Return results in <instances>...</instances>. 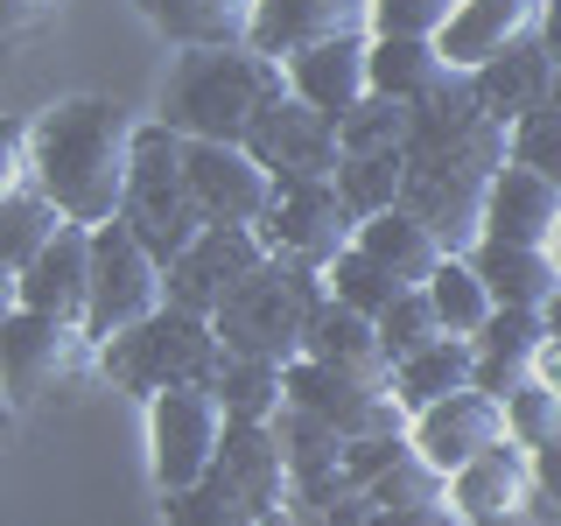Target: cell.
I'll list each match as a JSON object with an SVG mask.
<instances>
[{"instance_id": "ba28073f", "label": "cell", "mask_w": 561, "mask_h": 526, "mask_svg": "<svg viewBox=\"0 0 561 526\" xmlns=\"http://www.w3.org/2000/svg\"><path fill=\"white\" fill-rule=\"evenodd\" d=\"M92 338L84 323H64V316H43V309H14L0 323V386H8L14 408H43L78 386V373L92 365Z\"/></svg>"}, {"instance_id": "d6986e66", "label": "cell", "mask_w": 561, "mask_h": 526, "mask_svg": "<svg viewBox=\"0 0 561 526\" xmlns=\"http://www.w3.org/2000/svg\"><path fill=\"white\" fill-rule=\"evenodd\" d=\"M365 57H373V35H351V43H316L302 57H288L280 70H288L295 99H309L316 113H330V119H344L373 99V64Z\"/></svg>"}, {"instance_id": "8fae6325", "label": "cell", "mask_w": 561, "mask_h": 526, "mask_svg": "<svg viewBox=\"0 0 561 526\" xmlns=\"http://www.w3.org/2000/svg\"><path fill=\"white\" fill-rule=\"evenodd\" d=\"M245 148H253V162L274 175V183H337V119L316 113L309 99L280 92L267 113L253 119V134H245Z\"/></svg>"}, {"instance_id": "f35d334b", "label": "cell", "mask_w": 561, "mask_h": 526, "mask_svg": "<svg viewBox=\"0 0 561 526\" xmlns=\"http://www.w3.org/2000/svg\"><path fill=\"white\" fill-rule=\"evenodd\" d=\"M379 338H386V351H393V365H400V358H414V351H428L435 338H449V330H443V316H435L428 288H400L393 302H386V316H379Z\"/></svg>"}, {"instance_id": "b9f144b4", "label": "cell", "mask_w": 561, "mask_h": 526, "mask_svg": "<svg viewBox=\"0 0 561 526\" xmlns=\"http://www.w3.org/2000/svg\"><path fill=\"white\" fill-rule=\"evenodd\" d=\"M456 0H373V35H443Z\"/></svg>"}, {"instance_id": "6da1fadb", "label": "cell", "mask_w": 561, "mask_h": 526, "mask_svg": "<svg viewBox=\"0 0 561 526\" xmlns=\"http://www.w3.org/2000/svg\"><path fill=\"white\" fill-rule=\"evenodd\" d=\"M513 162V127L484 113V99L470 92V78L456 70L435 99L414 105L408 148H400V204L421 225H435V239L449 253H470L484 232V197L491 175Z\"/></svg>"}, {"instance_id": "4fadbf2b", "label": "cell", "mask_w": 561, "mask_h": 526, "mask_svg": "<svg viewBox=\"0 0 561 526\" xmlns=\"http://www.w3.org/2000/svg\"><path fill=\"white\" fill-rule=\"evenodd\" d=\"M351 232H358V218H351V204L337 197V183H274V204H267V218H260L267 253L309 260V267H330L351 245Z\"/></svg>"}, {"instance_id": "277c9868", "label": "cell", "mask_w": 561, "mask_h": 526, "mask_svg": "<svg viewBox=\"0 0 561 526\" xmlns=\"http://www.w3.org/2000/svg\"><path fill=\"white\" fill-rule=\"evenodd\" d=\"M323 302H330L323 267L267 253L232 295H225V309L210 316V323H218V344L232 351V358H267V365L288 373V365L309 351V323H316Z\"/></svg>"}, {"instance_id": "db71d44e", "label": "cell", "mask_w": 561, "mask_h": 526, "mask_svg": "<svg viewBox=\"0 0 561 526\" xmlns=\"http://www.w3.org/2000/svg\"><path fill=\"white\" fill-rule=\"evenodd\" d=\"M554 386H561V379H554Z\"/></svg>"}, {"instance_id": "74e56055", "label": "cell", "mask_w": 561, "mask_h": 526, "mask_svg": "<svg viewBox=\"0 0 561 526\" xmlns=\"http://www.w3.org/2000/svg\"><path fill=\"white\" fill-rule=\"evenodd\" d=\"M408 127H414V105L365 99L358 113L337 119V148L344 155H386V148H408Z\"/></svg>"}, {"instance_id": "f5cc1de1", "label": "cell", "mask_w": 561, "mask_h": 526, "mask_svg": "<svg viewBox=\"0 0 561 526\" xmlns=\"http://www.w3.org/2000/svg\"><path fill=\"white\" fill-rule=\"evenodd\" d=\"M260 526H288V519H280V513H267V519H260Z\"/></svg>"}, {"instance_id": "f1b7e54d", "label": "cell", "mask_w": 561, "mask_h": 526, "mask_svg": "<svg viewBox=\"0 0 561 526\" xmlns=\"http://www.w3.org/2000/svg\"><path fill=\"white\" fill-rule=\"evenodd\" d=\"M470 373H478V344L470 338H435L428 351H414V358L393 365V393H400L408 414H421V408H435V400L463 393Z\"/></svg>"}, {"instance_id": "681fc988", "label": "cell", "mask_w": 561, "mask_h": 526, "mask_svg": "<svg viewBox=\"0 0 561 526\" xmlns=\"http://www.w3.org/2000/svg\"><path fill=\"white\" fill-rule=\"evenodd\" d=\"M8 421H14V400H8V386H0V435H8Z\"/></svg>"}, {"instance_id": "bcb514c9", "label": "cell", "mask_w": 561, "mask_h": 526, "mask_svg": "<svg viewBox=\"0 0 561 526\" xmlns=\"http://www.w3.org/2000/svg\"><path fill=\"white\" fill-rule=\"evenodd\" d=\"M534 491L548 505H561V435H548V443L534 449Z\"/></svg>"}, {"instance_id": "44dd1931", "label": "cell", "mask_w": 561, "mask_h": 526, "mask_svg": "<svg viewBox=\"0 0 561 526\" xmlns=\"http://www.w3.org/2000/svg\"><path fill=\"white\" fill-rule=\"evenodd\" d=\"M554 225H561V190H554L540 169L505 162L499 175H491L484 232H478V239H499V245H548Z\"/></svg>"}, {"instance_id": "484cf974", "label": "cell", "mask_w": 561, "mask_h": 526, "mask_svg": "<svg viewBox=\"0 0 561 526\" xmlns=\"http://www.w3.org/2000/svg\"><path fill=\"white\" fill-rule=\"evenodd\" d=\"M470 92L484 99V113L491 119H526V113H540L554 92V57L540 49V35L534 43H519V49H505V57H491L484 70H470Z\"/></svg>"}, {"instance_id": "60d3db41", "label": "cell", "mask_w": 561, "mask_h": 526, "mask_svg": "<svg viewBox=\"0 0 561 526\" xmlns=\"http://www.w3.org/2000/svg\"><path fill=\"white\" fill-rule=\"evenodd\" d=\"M513 162L540 169V175L561 190V113H554V105H540V113L513 119Z\"/></svg>"}, {"instance_id": "ee69618b", "label": "cell", "mask_w": 561, "mask_h": 526, "mask_svg": "<svg viewBox=\"0 0 561 526\" xmlns=\"http://www.w3.org/2000/svg\"><path fill=\"white\" fill-rule=\"evenodd\" d=\"M64 8H70V0H0V49H14V43H28V35H43Z\"/></svg>"}, {"instance_id": "5b68a950", "label": "cell", "mask_w": 561, "mask_h": 526, "mask_svg": "<svg viewBox=\"0 0 561 526\" xmlns=\"http://www.w3.org/2000/svg\"><path fill=\"white\" fill-rule=\"evenodd\" d=\"M218 365H225L218 323L175 309V302H162L148 323H134V330H119V338L99 344V373L113 379L119 393H140V400L169 393V386H210Z\"/></svg>"}, {"instance_id": "c3c4849f", "label": "cell", "mask_w": 561, "mask_h": 526, "mask_svg": "<svg viewBox=\"0 0 561 526\" xmlns=\"http://www.w3.org/2000/svg\"><path fill=\"white\" fill-rule=\"evenodd\" d=\"M540 49H548L554 70H561V0H548V22H540Z\"/></svg>"}, {"instance_id": "8992f818", "label": "cell", "mask_w": 561, "mask_h": 526, "mask_svg": "<svg viewBox=\"0 0 561 526\" xmlns=\"http://www.w3.org/2000/svg\"><path fill=\"white\" fill-rule=\"evenodd\" d=\"M119 225H127L162 267L210 225L197 190H190V169H183V134H169L162 119L134 127V169H127V197H119Z\"/></svg>"}, {"instance_id": "52a82bcc", "label": "cell", "mask_w": 561, "mask_h": 526, "mask_svg": "<svg viewBox=\"0 0 561 526\" xmlns=\"http://www.w3.org/2000/svg\"><path fill=\"white\" fill-rule=\"evenodd\" d=\"M169 302V267L140 245L119 218L92 225V302H84V338L105 344L119 330L148 323Z\"/></svg>"}, {"instance_id": "7bdbcfd3", "label": "cell", "mask_w": 561, "mask_h": 526, "mask_svg": "<svg viewBox=\"0 0 561 526\" xmlns=\"http://www.w3.org/2000/svg\"><path fill=\"white\" fill-rule=\"evenodd\" d=\"M35 190V155H28V119L0 113V204Z\"/></svg>"}, {"instance_id": "e0dca14e", "label": "cell", "mask_w": 561, "mask_h": 526, "mask_svg": "<svg viewBox=\"0 0 561 526\" xmlns=\"http://www.w3.org/2000/svg\"><path fill=\"white\" fill-rule=\"evenodd\" d=\"M408 421H414L408 443L428 456L435 470H449V478L470 464V456H484V449L505 443V400L478 393V386H463V393L435 400V408H421V414H408Z\"/></svg>"}, {"instance_id": "30bf717a", "label": "cell", "mask_w": 561, "mask_h": 526, "mask_svg": "<svg viewBox=\"0 0 561 526\" xmlns=\"http://www.w3.org/2000/svg\"><path fill=\"white\" fill-rule=\"evenodd\" d=\"M148 449H154V484L190 491L210 478L225 449V400L210 386H169L148 400Z\"/></svg>"}, {"instance_id": "7a4b0ae2", "label": "cell", "mask_w": 561, "mask_h": 526, "mask_svg": "<svg viewBox=\"0 0 561 526\" xmlns=\"http://www.w3.org/2000/svg\"><path fill=\"white\" fill-rule=\"evenodd\" d=\"M28 155H35V190L64 210L70 225H105L119 218L134 169V119L113 99H64L28 119Z\"/></svg>"}, {"instance_id": "2e32d148", "label": "cell", "mask_w": 561, "mask_h": 526, "mask_svg": "<svg viewBox=\"0 0 561 526\" xmlns=\"http://www.w3.org/2000/svg\"><path fill=\"white\" fill-rule=\"evenodd\" d=\"M210 484L232 505H245L253 519L280 513V499H288V449H280L274 421H225V449L210 464Z\"/></svg>"}, {"instance_id": "3957f363", "label": "cell", "mask_w": 561, "mask_h": 526, "mask_svg": "<svg viewBox=\"0 0 561 526\" xmlns=\"http://www.w3.org/2000/svg\"><path fill=\"white\" fill-rule=\"evenodd\" d=\"M288 92V70L245 43H210V49H183L162 84V127L183 140H239L253 134V119Z\"/></svg>"}, {"instance_id": "cb8c5ba5", "label": "cell", "mask_w": 561, "mask_h": 526, "mask_svg": "<svg viewBox=\"0 0 561 526\" xmlns=\"http://www.w3.org/2000/svg\"><path fill=\"white\" fill-rule=\"evenodd\" d=\"M470 267H478V281L491 288V302L499 309H548L561 295V267L548 245H499V239H478L470 245Z\"/></svg>"}, {"instance_id": "ab89813d", "label": "cell", "mask_w": 561, "mask_h": 526, "mask_svg": "<svg viewBox=\"0 0 561 526\" xmlns=\"http://www.w3.org/2000/svg\"><path fill=\"white\" fill-rule=\"evenodd\" d=\"M162 505H169V526H260L245 505H232L218 484H190V491H162Z\"/></svg>"}, {"instance_id": "f546056e", "label": "cell", "mask_w": 561, "mask_h": 526, "mask_svg": "<svg viewBox=\"0 0 561 526\" xmlns=\"http://www.w3.org/2000/svg\"><path fill=\"white\" fill-rule=\"evenodd\" d=\"M134 8L183 49L245 43V22H253V0H134Z\"/></svg>"}, {"instance_id": "d4e9b609", "label": "cell", "mask_w": 561, "mask_h": 526, "mask_svg": "<svg viewBox=\"0 0 561 526\" xmlns=\"http://www.w3.org/2000/svg\"><path fill=\"white\" fill-rule=\"evenodd\" d=\"M365 64H373V99H393V105H421L456 78V64L443 57L435 35H373Z\"/></svg>"}, {"instance_id": "5bb4252c", "label": "cell", "mask_w": 561, "mask_h": 526, "mask_svg": "<svg viewBox=\"0 0 561 526\" xmlns=\"http://www.w3.org/2000/svg\"><path fill=\"white\" fill-rule=\"evenodd\" d=\"M351 35H373V0H253L245 49L288 64L316 43H351Z\"/></svg>"}, {"instance_id": "8d00e7d4", "label": "cell", "mask_w": 561, "mask_h": 526, "mask_svg": "<svg viewBox=\"0 0 561 526\" xmlns=\"http://www.w3.org/2000/svg\"><path fill=\"white\" fill-rule=\"evenodd\" d=\"M505 435H513L519 449H540L548 435H561V386L548 373L519 379L513 393H505Z\"/></svg>"}, {"instance_id": "9c48e42d", "label": "cell", "mask_w": 561, "mask_h": 526, "mask_svg": "<svg viewBox=\"0 0 561 526\" xmlns=\"http://www.w3.org/2000/svg\"><path fill=\"white\" fill-rule=\"evenodd\" d=\"M280 386H288V408L316 414L323 428H337L344 443L408 428V408H400L393 379H365V373H344V365H323V358H295L288 373H280Z\"/></svg>"}, {"instance_id": "836d02e7", "label": "cell", "mask_w": 561, "mask_h": 526, "mask_svg": "<svg viewBox=\"0 0 561 526\" xmlns=\"http://www.w3.org/2000/svg\"><path fill=\"white\" fill-rule=\"evenodd\" d=\"M64 225H70V218H64V210L43 197V190H28V197L0 204V260H8V267L22 274L28 260H35V253H43L49 239L64 232Z\"/></svg>"}, {"instance_id": "7402d4cb", "label": "cell", "mask_w": 561, "mask_h": 526, "mask_svg": "<svg viewBox=\"0 0 561 526\" xmlns=\"http://www.w3.org/2000/svg\"><path fill=\"white\" fill-rule=\"evenodd\" d=\"M478 373L470 386L491 400H505L519 379L540 373V351H548V309H491V323L478 330Z\"/></svg>"}, {"instance_id": "1f68e13d", "label": "cell", "mask_w": 561, "mask_h": 526, "mask_svg": "<svg viewBox=\"0 0 561 526\" xmlns=\"http://www.w3.org/2000/svg\"><path fill=\"white\" fill-rule=\"evenodd\" d=\"M210 393L225 400V421H280V408H288L280 365H267V358H232V351H225Z\"/></svg>"}, {"instance_id": "83f0119b", "label": "cell", "mask_w": 561, "mask_h": 526, "mask_svg": "<svg viewBox=\"0 0 561 526\" xmlns=\"http://www.w3.org/2000/svg\"><path fill=\"white\" fill-rule=\"evenodd\" d=\"M526 484H534V464H526L519 449H484V456H470L463 470L449 478V505L463 519H505L513 505L526 499Z\"/></svg>"}, {"instance_id": "7dc6e473", "label": "cell", "mask_w": 561, "mask_h": 526, "mask_svg": "<svg viewBox=\"0 0 561 526\" xmlns=\"http://www.w3.org/2000/svg\"><path fill=\"white\" fill-rule=\"evenodd\" d=\"M14 309H22V274H14L8 260H0V323H8Z\"/></svg>"}, {"instance_id": "f6af8a7d", "label": "cell", "mask_w": 561, "mask_h": 526, "mask_svg": "<svg viewBox=\"0 0 561 526\" xmlns=\"http://www.w3.org/2000/svg\"><path fill=\"white\" fill-rule=\"evenodd\" d=\"M365 526H463V513H456L449 499H435V505H400V513H373Z\"/></svg>"}, {"instance_id": "ffe728a7", "label": "cell", "mask_w": 561, "mask_h": 526, "mask_svg": "<svg viewBox=\"0 0 561 526\" xmlns=\"http://www.w3.org/2000/svg\"><path fill=\"white\" fill-rule=\"evenodd\" d=\"M84 302H92V225H64L22 267V309L84 323Z\"/></svg>"}, {"instance_id": "4316f807", "label": "cell", "mask_w": 561, "mask_h": 526, "mask_svg": "<svg viewBox=\"0 0 561 526\" xmlns=\"http://www.w3.org/2000/svg\"><path fill=\"white\" fill-rule=\"evenodd\" d=\"M302 358L344 365V373H365V379H393V351H386L379 323H373V316H358V309H344L337 295L316 309V323H309V351H302Z\"/></svg>"}, {"instance_id": "9a60e30c", "label": "cell", "mask_w": 561, "mask_h": 526, "mask_svg": "<svg viewBox=\"0 0 561 526\" xmlns=\"http://www.w3.org/2000/svg\"><path fill=\"white\" fill-rule=\"evenodd\" d=\"M183 169L210 225H260L274 204V175L239 140H183Z\"/></svg>"}, {"instance_id": "ac0fdd59", "label": "cell", "mask_w": 561, "mask_h": 526, "mask_svg": "<svg viewBox=\"0 0 561 526\" xmlns=\"http://www.w3.org/2000/svg\"><path fill=\"white\" fill-rule=\"evenodd\" d=\"M540 22H548V0H456L449 28L435 35V43H443V57L470 78V70H484L491 57L534 43Z\"/></svg>"}, {"instance_id": "7c38bea8", "label": "cell", "mask_w": 561, "mask_h": 526, "mask_svg": "<svg viewBox=\"0 0 561 526\" xmlns=\"http://www.w3.org/2000/svg\"><path fill=\"white\" fill-rule=\"evenodd\" d=\"M260 260H267L260 225H204V232L169 260V302L190 309V316H218L225 295H232Z\"/></svg>"}, {"instance_id": "f907efd6", "label": "cell", "mask_w": 561, "mask_h": 526, "mask_svg": "<svg viewBox=\"0 0 561 526\" xmlns=\"http://www.w3.org/2000/svg\"><path fill=\"white\" fill-rule=\"evenodd\" d=\"M548 253H554V267H561V225H554V239H548Z\"/></svg>"}, {"instance_id": "816d5d0a", "label": "cell", "mask_w": 561, "mask_h": 526, "mask_svg": "<svg viewBox=\"0 0 561 526\" xmlns=\"http://www.w3.org/2000/svg\"><path fill=\"white\" fill-rule=\"evenodd\" d=\"M548 105H554V113H561V70H554V92H548Z\"/></svg>"}, {"instance_id": "d590c367", "label": "cell", "mask_w": 561, "mask_h": 526, "mask_svg": "<svg viewBox=\"0 0 561 526\" xmlns=\"http://www.w3.org/2000/svg\"><path fill=\"white\" fill-rule=\"evenodd\" d=\"M323 281H330V295H337L344 309L373 316V323L386 316V302H393V295H400V281L386 274L379 260H365L358 245H344V253H337V260H330V267H323Z\"/></svg>"}, {"instance_id": "e575fe53", "label": "cell", "mask_w": 561, "mask_h": 526, "mask_svg": "<svg viewBox=\"0 0 561 526\" xmlns=\"http://www.w3.org/2000/svg\"><path fill=\"white\" fill-rule=\"evenodd\" d=\"M337 197L351 204V218H379L400 204V148L386 155H344L337 162Z\"/></svg>"}, {"instance_id": "d6a6232c", "label": "cell", "mask_w": 561, "mask_h": 526, "mask_svg": "<svg viewBox=\"0 0 561 526\" xmlns=\"http://www.w3.org/2000/svg\"><path fill=\"white\" fill-rule=\"evenodd\" d=\"M428 302H435V316H443V330L449 338H478V330L491 323V288L478 281V267H470L463 253H449L443 267L428 274Z\"/></svg>"}, {"instance_id": "603a6c76", "label": "cell", "mask_w": 561, "mask_h": 526, "mask_svg": "<svg viewBox=\"0 0 561 526\" xmlns=\"http://www.w3.org/2000/svg\"><path fill=\"white\" fill-rule=\"evenodd\" d=\"M351 245H358L365 260H379V267L393 274L400 288H428V274L449 260V245L435 239V225H421L408 204L379 210V218H358V232H351Z\"/></svg>"}, {"instance_id": "4dcf8cb0", "label": "cell", "mask_w": 561, "mask_h": 526, "mask_svg": "<svg viewBox=\"0 0 561 526\" xmlns=\"http://www.w3.org/2000/svg\"><path fill=\"white\" fill-rule=\"evenodd\" d=\"M435 499H449V470H435L414 443H400V449L373 470V478L358 484V505H373V513H400V505H435Z\"/></svg>"}]
</instances>
